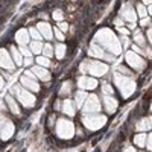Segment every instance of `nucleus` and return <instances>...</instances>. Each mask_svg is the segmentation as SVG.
Returning <instances> with one entry per match:
<instances>
[{
  "mask_svg": "<svg viewBox=\"0 0 152 152\" xmlns=\"http://www.w3.org/2000/svg\"><path fill=\"white\" fill-rule=\"evenodd\" d=\"M34 64V56H26V58H23V66L24 67H31Z\"/></svg>",
  "mask_w": 152,
  "mask_h": 152,
  "instance_id": "nucleus-39",
  "label": "nucleus"
},
{
  "mask_svg": "<svg viewBox=\"0 0 152 152\" xmlns=\"http://www.w3.org/2000/svg\"><path fill=\"white\" fill-rule=\"evenodd\" d=\"M81 70L82 72H88L93 76H104L108 72V66L104 64L100 61H90V59H85L84 64H81Z\"/></svg>",
  "mask_w": 152,
  "mask_h": 152,
  "instance_id": "nucleus-6",
  "label": "nucleus"
},
{
  "mask_svg": "<svg viewBox=\"0 0 152 152\" xmlns=\"http://www.w3.org/2000/svg\"><path fill=\"white\" fill-rule=\"evenodd\" d=\"M76 132H78V135H81V137L84 135V132H82V129H81V128H78V131H76Z\"/></svg>",
  "mask_w": 152,
  "mask_h": 152,
  "instance_id": "nucleus-47",
  "label": "nucleus"
},
{
  "mask_svg": "<svg viewBox=\"0 0 152 152\" xmlns=\"http://www.w3.org/2000/svg\"><path fill=\"white\" fill-rule=\"evenodd\" d=\"M58 29H59L62 34H66V32L70 29V26H69V24H67L66 21H59V23H58Z\"/></svg>",
  "mask_w": 152,
  "mask_h": 152,
  "instance_id": "nucleus-37",
  "label": "nucleus"
},
{
  "mask_svg": "<svg viewBox=\"0 0 152 152\" xmlns=\"http://www.w3.org/2000/svg\"><path fill=\"white\" fill-rule=\"evenodd\" d=\"M66 50H67V47H66V44H62V43H58L55 47H53V53H55V56L58 58V59H62L66 56Z\"/></svg>",
  "mask_w": 152,
  "mask_h": 152,
  "instance_id": "nucleus-24",
  "label": "nucleus"
},
{
  "mask_svg": "<svg viewBox=\"0 0 152 152\" xmlns=\"http://www.w3.org/2000/svg\"><path fill=\"white\" fill-rule=\"evenodd\" d=\"M135 14L140 17V18H143V17H148L149 14H148V8L143 5V3H138L137 5V9H135Z\"/></svg>",
  "mask_w": 152,
  "mask_h": 152,
  "instance_id": "nucleus-29",
  "label": "nucleus"
},
{
  "mask_svg": "<svg viewBox=\"0 0 152 152\" xmlns=\"http://www.w3.org/2000/svg\"><path fill=\"white\" fill-rule=\"evenodd\" d=\"M15 132V126L3 113H0V138L2 140H8L14 135Z\"/></svg>",
  "mask_w": 152,
  "mask_h": 152,
  "instance_id": "nucleus-8",
  "label": "nucleus"
},
{
  "mask_svg": "<svg viewBox=\"0 0 152 152\" xmlns=\"http://www.w3.org/2000/svg\"><path fill=\"white\" fill-rule=\"evenodd\" d=\"M61 111L64 113L66 116H70V117H73V116H75V102H73V100H70V99L62 100Z\"/></svg>",
  "mask_w": 152,
  "mask_h": 152,
  "instance_id": "nucleus-20",
  "label": "nucleus"
},
{
  "mask_svg": "<svg viewBox=\"0 0 152 152\" xmlns=\"http://www.w3.org/2000/svg\"><path fill=\"white\" fill-rule=\"evenodd\" d=\"M143 5H148L149 6L151 5V0H143Z\"/></svg>",
  "mask_w": 152,
  "mask_h": 152,
  "instance_id": "nucleus-48",
  "label": "nucleus"
},
{
  "mask_svg": "<svg viewBox=\"0 0 152 152\" xmlns=\"http://www.w3.org/2000/svg\"><path fill=\"white\" fill-rule=\"evenodd\" d=\"M70 93H72V82H70V81H66L64 84H62V87H61L59 94H61V96H67V94H70Z\"/></svg>",
  "mask_w": 152,
  "mask_h": 152,
  "instance_id": "nucleus-30",
  "label": "nucleus"
},
{
  "mask_svg": "<svg viewBox=\"0 0 152 152\" xmlns=\"http://www.w3.org/2000/svg\"><path fill=\"white\" fill-rule=\"evenodd\" d=\"M134 43H135V46H138V47H145L146 46V40H145V37H143V34H142V31H138V29H134Z\"/></svg>",
  "mask_w": 152,
  "mask_h": 152,
  "instance_id": "nucleus-23",
  "label": "nucleus"
},
{
  "mask_svg": "<svg viewBox=\"0 0 152 152\" xmlns=\"http://www.w3.org/2000/svg\"><path fill=\"white\" fill-rule=\"evenodd\" d=\"M53 37L56 38V40H59V41H64V38H66L64 34H62L58 28H53Z\"/></svg>",
  "mask_w": 152,
  "mask_h": 152,
  "instance_id": "nucleus-36",
  "label": "nucleus"
},
{
  "mask_svg": "<svg viewBox=\"0 0 152 152\" xmlns=\"http://www.w3.org/2000/svg\"><path fill=\"white\" fill-rule=\"evenodd\" d=\"M94 43L97 46H102L104 50H108V53L111 55H120L122 52V46H120V41L119 38L114 35L110 29H100L97 34H96V40Z\"/></svg>",
  "mask_w": 152,
  "mask_h": 152,
  "instance_id": "nucleus-1",
  "label": "nucleus"
},
{
  "mask_svg": "<svg viewBox=\"0 0 152 152\" xmlns=\"http://www.w3.org/2000/svg\"><path fill=\"white\" fill-rule=\"evenodd\" d=\"M5 102H6V107H8V110L12 113V114H15V116H18L20 114V107H18V104H17V100L12 97V96H6V99H5Z\"/></svg>",
  "mask_w": 152,
  "mask_h": 152,
  "instance_id": "nucleus-21",
  "label": "nucleus"
},
{
  "mask_svg": "<svg viewBox=\"0 0 152 152\" xmlns=\"http://www.w3.org/2000/svg\"><path fill=\"white\" fill-rule=\"evenodd\" d=\"M137 131L138 132H145L148 129H151V117H146V119H142L140 122L137 123Z\"/></svg>",
  "mask_w": 152,
  "mask_h": 152,
  "instance_id": "nucleus-25",
  "label": "nucleus"
},
{
  "mask_svg": "<svg viewBox=\"0 0 152 152\" xmlns=\"http://www.w3.org/2000/svg\"><path fill=\"white\" fill-rule=\"evenodd\" d=\"M104 107H105V111L108 114H113L114 111L117 110V107H119V100L114 97V96L104 94Z\"/></svg>",
  "mask_w": 152,
  "mask_h": 152,
  "instance_id": "nucleus-17",
  "label": "nucleus"
},
{
  "mask_svg": "<svg viewBox=\"0 0 152 152\" xmlns=\"http://www.w3.org/2000/svg\"><path fill=\"white\" fill-rule=\"evenodd\" d=\"M88 53H90L91 56H94V58H100V59H105V61H110V62H113L114 59H116V56L111 55V53H108V52H105V50L100 47V46H97L96 43H93V44L90 46Z\"/></svg>",
  "mask_w": 152,
  "mask_h": 152,
  "instance_id": "nucleus-11",
  "label": "nucleus"
},
{
  "mask_svg": "<svg viewBox=\"0 0 152 152\" xmlns=\"http://www.w3.org/2000/svg\"><path fill=\"white\" fill-rule=\"evenodd\" d=\"M140 26L142 28H151V17L148 15V17H143L142 20H140Z\"/></svg>",
  "mask_w": 152,
  "mask_h": 152,
  "instance_id": "nucleus-38",
  "label": "nucleus"
},
{
  "mask_svg": "<svg viewBox=\"0 0 152 152\" xmlns=\"http://www.w3.org/2000/svg\"><path fill=\"white\" fill-rule=\"evenodd\" d=\"M61 105H62V100L56 99V102H55V110H61Z\"/></svg>",
  "mask_w": 152,
  "mask_h": 152,
  "instance_id": "nucleus-42",
  "label": "nucleus"
},
{
  "mask_svg": "<svg viewBox=\"0 0 152 152\" xmlns=\"http://www.w3.org/2000/svg\"><path fill=\"white\" fill-rule=\"evenodd\" d=\"M37 66H40V67H50L52 66V62H50V59L49 58H46V56H37Z\"/></svg>",
  "mask_w": 152,
  "mask_h": 152,
  "instance_id": "nucleus-31",
  "label": "nucleus"
},
{
  "mask_svg": "<svg viewBox=\"0 0 152 152\" xmlns=\"http://www.w3.org/2000/svg\"><path fill=\"white\" fill-rule=\"evenodd\" d=\"M3 87H5V79H3V76L0 75V91L3 90Z\"/></svg>",
  "mask_w": 152,
  "mask_h": 152,
  "instance_id": "nucleus-44",
  "label": "nucleus"
},
{
  "mask_svg": "<svg viewBox=\"0 0 152 152\" xmlns=\"http://www.w3.org/2000/svg\"><path fill=\"white\" fill-rule=\"evenodd\" d=\"M56 135L62 140H69L75 135V123L69 119H58L56 120Z\"/></svg>",
  "mask_w": 152,
  "mask_h": 152,
  "instance_id": "nucleus-5",
  "label": "nucleus"
},
{
  "mask_svg": "<svg viewBox=\"0 0 152 152\" xmlns=\"http://www.w3.org/2000/svg\"><path fill=\"white\" fill-rule=\"evenodd\" d=\"M120 18L123 21H129V23H135L137 21V14H135V9L132 8V5L129 3H125L120 9Z\"/></svg>",
  "mask_w": 152,
  "mask_h": 152,
  "instance_id": "nucleus-13",
  "label": "nucleus"
},
{
  "mask_svg": "<svg viewBox=\"0 0 152 152\" xmlns=\"http://www.w3.org/2000/svg\"><path fill=\"white\" fill-rule=\"evenodd\" d=\"M9 55H11V58H12V61H14V64H15V67L18 66H23V56H21V53L18 52V47H15V46H9Z\"/></svg>",
  "mask_w": 152,
  "mask_h": 152,
  "instance_id": "nucleus-19",
  "label": "nucleus"
},
{
  "mask_svg": "<svg viewBox=\"0 0 152 152\" xmlns=\"http://www.w3.org/2000/svg\"><path fill=\"white\" fill-rule=\"evenodd\" d=\"M0 69H5L9 72H14L15 70V64L12 61L11 55H9V50L0 47Z\"/></svg>",
  "mask_w": 152,
  "mask_h": 152,
  "instance_id": "nucleus-12",
  "label": "nucleus"
},
{
  "mask_svg": "<svg viewBox=\"0 0 152 152\" xmlns=\"http://www.w3.org/2000/svg\"><path fill=\"white\" fill-rule=\"evenodd\" d=\"M41 53H43V56H46V58H52L55 53H53V46L50 44V43H46V44H43V50H41Z\"/></svg>",
  "mask_w": 152,
  "mask_h": 152,
  "instance_id": "nucleus-27",
  "label": "nucleus"
},
{
  "mask_svg": "<svg viewBox=\"0 0 152 152\" xmlns=\"http://www.w3.org/2000/svg\"><path fill=\"white\" fill-rule=\"evenodd\" d=\"M123 152H137L132 146H125V149H123Z\"/></svg>",
  "mask_w": 152,
  "mask_h": 152,
  "instance_id": "nucleus-43",
  "label": "nucleus"
},
{
  "mask_svg": "<svg viewBox=\"0 0 152 152\" xmlns=\"http://www.w3.org/2000/svg\"><path fill=\"white\" fill-rule=\"evenodd\" d=\"M11 93L17 96V100L24 107V108H32L35 105V96L32 94V91L21 88V85H14L11 88Z\"/></svg>",
  "mask_w": 152,
  "mask_h": 152,
  "instance_id": "nucleus-3",
  "label": "nucleus"
},
{
  "mask_svg": "<svg viewBox=\"0 0 152 152\" xmlns=\"http://www.w3.org/2000/svg\"><path fill=\"white\" fill-rule=\"evenodd\" d=\"M40 17H41L44 21H47V18H49V15H47V14H44V12H43V14H40Z\"/></svg>",
  "mask_w": 152,
  "mask_h": 152,
  "instance_id": "nucleus-45",
  "label": "nucleus"
},
{
  "mask_svg": "<svg viewBox=\"0 0 152 152\" xmlns=\"http://www.w3.org/2000/svg\"><path fill=\"white\" fill-rule=\"evenodd\" d=\"M117 31H119L122 35H126V37H128L129 32H131V31H128V29H125V26H123V28H117Z\"/></svg>",
  "mask_w": 152,
  "mask_h": 152,
  "instance_id": "nucleus-41",
  "label": "nucleus"
},
{
  "mask_svg": "<svg viewBox=\"0 0 152 152\" xmlns=\"http://www.w3.org/2000/svg\"><path fill=\"white\" fill-rule=\"evenodd\" d=\"M126 62H128V64L137 72H142L146 67L145 59L140 55H137L135 52H132V50H128V52H126Z\"/></svg>",
  "mask_w": 152,
  "mask_h": 152,
  "instance_id": "nucleus-10",
  "label": "nucleus"
},
{
  "mask_svg": "<svg viewBox=\"0 0 152 152\" xmlns=\"http://www.w3.org/2000/svg\"><path fill=\"white\" fill-rule=\"evenodd\" d=\"M123 24H125V21H123L120 17L114 18V26H116V29H117V28H123Z\"/></svg>",
  "mask_w": 152,
  "mask_h": 152,
  "instance_id": "nucleus-40",
  "label": "nucleus"
},
{
  "mask_svg": "<svg viewBox=\"0 0 152 152\" xmlns=\"http://www.w3.org/2000/svg\"><path fill=\"white\" fill-rule=\"evenodd\" d=\"M15 41L18 46H28L31 43V37H29L28 29H18L15 32Z\"/></svg>",
  "mask_w": 152,
  "mask_h": 152,
  "instance_id": "nucleus-18",
  "label": "nucleus"
},
{
  "mask_svg": "<svg viewBox=\"0 0 152 152\" xmlns=\"http://www.w3.org/2000/svg\"><path fill=\"white\" fill-rule=\"evenodd\" d=\"M146 38H148V41L151 43V29L148 28V34H146Z\"/></svg>",
  "mask_w": 152,
  "mask_h": 152,
  "instance_id": "nucleus-46",
  "label": "nucleus"
},
{
  "mask_svg": "<svg viewBox=\"0 0 152 152\" xmlns=\"http://www.w3.org/2000/svg\"><path fill=\"white\" fill-rule=\"evenodd\" d=\"M102 93L104 94H110V96H114V88L108 84V82H102Z\"/></svg>",
  "mask_w": 152,
  "mask_h": 152,
  "instance_id": "nucleus-33",
  "label": "nucleus"
},
{
  "mask_svg": "<svg viewBox=\"0 0 152 152\" xmlns=\"http://www.w3.org/2000/svg\"><path fill=\"white\" fill-rule=\"evenodd\" d=\"M18 52L21 53L23 58H26V56H34L32 52H31V49H29V46H18Z\"/></svg>",
  "mask_w": 152,
  "mask_h": 152,
  "instance_id": "nucleus-34",
  "label": "nucleus"
},
{
  "mask_svg": "<svg viewBox=\"0 0 152 152\" xmlns=\"http://www.w3.org/2000/svg\"><path fill=\"white\" fill-rule=\"evenodd\" d=\"M134 143H135L138 148H145V145H146V134H145V132H138V134L134 137Z\"/></svg>",
  "mask_w": 152,
  "mask_h": 152,
  "instance_id": "nucleus-28",
  "label": "nucleus"
},
{
  "mask_svg": "<svg viewBox=\"0 0 152 152\" xmlns=\"http://www.w3.org/2000/svg\"><path fill=\"white\" fill-rule=\"evenodd\" d=\"M37 31L40 32L41 38H46V40H52L53 38V28L50 26L47 21H40L37 24Z\"/></svg>",
  "mask_w": 152,
  "mask_h": 152,
  "instance_id": "nucleus-15",
  "label": "nucleus"
},
{
  "mask_svg": "<svg viewBox=\"0 0 152 152\" xmlns=\"http://www.w3.org/2000/svg\"><path fill=\"white\" fill-rule=\"evenodd\" d=\"M100 108H102V105H100L99 97L96 94H90V96H87L81 110L84 111V114H94V113H99Z\"/></svg>",
  "mask_w": 152,
  "mask_h": 152,
  "instance_id": "nucleus-9",
  "label": "nucleus"
},
{
  "mask_svg": "<svg viewBox=\"0 0 152 152\" xmlns=\"http://www.w3.org/2000/svg\"><path fill=\"white\" fill-rule=\"evenodd\" d=\"M28 32H29L31 40H34V41H41V40H43L41 35H40V32L37 31V28H29V29H28Z\"/></svg>",
  "mask_w": 152,
  "mask_h": 152,
  "instance_id": "nucleus-32",
  "label": "nucleus"
},
{
  "mask_svg": "<svg viewBox=\"0 0 152 152\" xmlns=\"http://www.w3.org/2000/svg\"><path fill=\"white\" fill-rule=\"evenodd\" d=\"M114 82H116V87L119 88V91L123 97H128L134 93L135 90V81L131 79L129 76H125L120 73L114 75Z\"/></svg>",
  "mask_w": 152,
  "mask_h": 152,
  "instance_id": "nucleus-2",
  "label": "nucleus"
},
{
  "mask_svg": "<svg viewBox=\"0 0 152 152\" xmlns=\"http://www.w3.org/2000/svg\"><path fill=\"white\" fill-rule=\"evenodd\" d=\"M28 46H29V49H31L32 55H40L41 50H43V43H41V41H34V40H32Z\"/></svg>",
  "mask_w": 152,
  "mask_h": 152,
  "instance_id": "nucleus-26",
  "label": "nucleus"
},
{
  "mask_svg": "<svg viewBox=\"0 0 152 152\" xmlns=\"http://www.w3.org/2000/svg\"><path fill=\"white\" fill-rule=\"evenodd\" d=\"M52 17H53V20H56V21L59 23V21L64 20V12H62V9H55L53 14H52Z\"/></svg>",
  "mask_w": 152,
  "mask_h": 152,
  "instance_id": "nucleus-35",
  "label": "nucleus"
},
{
  "mask_svg": "<svg viewBox=\"0 0 152 152\" xmlns=\"http://www.w3.org/2000/svg\"><path fill=\"white\" fill-rule=\"evenodd\" d=\"M31 72L34 73V76H35L37 79H40V81H43V82H46V81H50V79H52V75H50V72H49L46 67L32 66Z\"/></svg>",
  "mask_w": 152,
  "mask_h": 152,
  "instance_id": "nucleus-16",
  "label": "nucleus"
},
{
  "mask_svg": "<svg viewBox=\"0 0 152 152\" xmlns=\"http://www.w3.org/2000/svg\"><path fill=\"white\" fill-rule=\"evenodd\" d=\"M78 87L81 90H94L97 87V81L96 78H90V76H79L78 78Z\"/></svg>",
  "mask_w": 152,
  "mask_h": 152,
  "instance_id": "nucleus-14",
  "label": "nucleus"
},
{
  "mask_svg": "<svg viewBox=\"0 0 152 152\" xmlns=\"http://www.w3.org/2000/svg\"><path fill=\"white\" fill-rule=\"evenodd\" d=\"M82 123H84L90 131H97V129H100V128H102V126L107 123V116H104V114H99V113H94V114H84V116H82Z\"/></svg>",
  "mask_w": 152,
  "mask_h": 152,
  "instance_id": "nucleus-4",
  "label": "nucleus"
},
{
  "mask_svg": "<svg viewBox=\"0 0 152 152\" xmlns=\"http://www.w3.org/2000/svg\"><path fill=\"white\" fill-rule=\"evenodd\" d=\"M20 85L23 88H26V90H29V91H34V93H38L41 90L40 84H38V79L34 76V73L31 70H26L24 75L20 78Z\"/></svg>",
  "mask_w": 152,
  "mask_h": 152,
  "instance_id": "nucleus-7",
  "label": "nucleus"
},
{
  "mask_svg": "<svg viewBox=\"0 0 152 152\" xmlns=\"http://www.w3.org/2000/svg\"><path fill=\"white\" fill-rule=\"evenodd\" d=\"M87 96L88 94L85 93V90H78V91H76V94H75V105L78 107V108H82Z\"/></svg>",
  "mask_w": 152,
  "mask_h": 152,
  "instance_id": "nucleus-22",
  "label": "nucleus"
}]
</instances>
